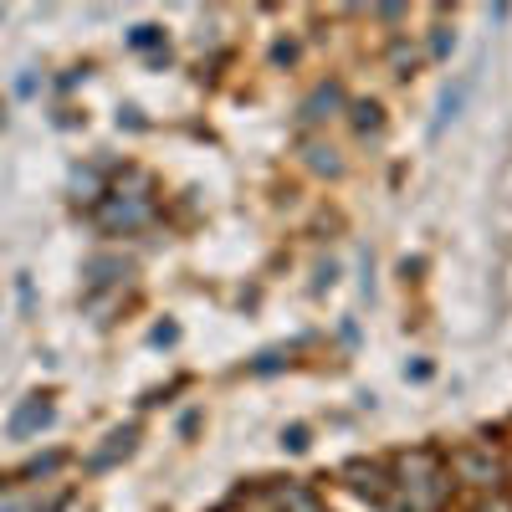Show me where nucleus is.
I'll use <instances>...</instances> for the list:
<instances>
[{
  "label": "nucleus",
  "mask_w": 512,
  "mask_h": 512,
  "mask_svg": "<svg viewBox=\"0 0 512 512\" xmlns=\"http://www.w3.org/2000/svg\"><path fill=\"white\" fill-rule=\"evenodd\" d=\"M400 487H405V512H441V502L451 497V477L431 451H415L400 461Z\"/></svg>",
  "instance_id": "1"
},
{
  "label": "nucleus",
  "mask_w": 512,
  "mask_h": 512,
  "mask_svg": "<svg viewBox=\"0 0 512 512\" xmlns=\"http://www.w3.org/2000/svg\"><path fill=\"white\" fill-rule=\"evenodd\" d=\"M451 472L461 477V482H472V487H482V492H497L502 487V461L492 456V451H482V446H466V451H456V461H451Z\"/></svg>",
  "instance_id": "2"
},
{
  "label": "nucleus",
  "mask_w": 512,
  "mask_h": 512,
  "mask_svg": "<svg viewBox=\"0 0 512 512\" xmlns=\"http://www.w3.org/2000/svg\"><path fill=\"white\" fill-rule=\"evenodd\" d=\"M323 108H338V88H318L303 108V118H323Z\"/></svg>",
  "instance_id": "5"
},
{
  "label": "nucleus",
  "mask_w": 512,
  "mask_h": 512,
  "mask_svg": "<svg viewBox=\"0 0 512 512\" xmlns=\"http://www.w3.org/2000/svg\"><path fill=\"white\" fill-rule=\"evenodd\" d=\"M287 446H292V451L308 446V431H303V425H292V431H287Z\"/></svg>",
  "instance_id": "8"
},
{
  "label": "nucleus",
  "mask_w": 512,
  "mask_h": 512,
  "mask_svg": "<svg viewBox=\"0 0 512 512\" xmlns=\"http://www.w3.org/2000/svg\"><path fill=\"white\" fill-rule=\"evenodd\" d=\"M272 502H277L282 512H318V502H313L303 487H277V492H272Z\"/></svg>",
  "instance_id": "4"
},
{
  "label": "nucleus",
  "mask_w": 512,
  "mask_h": 512,
  "mask_svg": "<svg viewBox=\"0 0 512 512\" xmlns=\"http://www.w3.org/2000/svg\"><path fill=\"white\" fill-rule=\"evenodd\" d=\"M154 41H159L154 26H139V31H134V47H154Z\"/></svg>",
  "instance_id": "7"
},
{
  "label": "nucleus",
  "mask_w": 512,
  "mask_h": 512,
  "mask_svg": "<svg viewBox=\"0 0 512 512\" xmlns=\"http://www.w3.org/2000/svg\"><path fill=\"white\" fill-rule=\"evenodd\" d=\"M461 103H466V82H461V88H456V93H446V98H441V118H436V128H441V123H451Z\"/></svg>",
  "instance_id": "6"
},
{
  "label": "nucleus",
  "mask_w": 512,
  "mask_h": 512,
  "mask_svg": "<svg viewBox=\"0 0 512 512\" xmlns=\"http://www.w3.org/2000/svg\"><path fill=\"white\" fill-rule=\"evenodd\" d=\"M47 420H52V405H47V400H41V395H36V400H26V405H21V410L11 415V436L21 441V436H31V431H41V425H47Z\"/></svg>",
  "instance_id": "3"
}]
</instances>
